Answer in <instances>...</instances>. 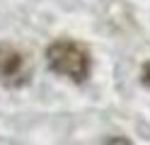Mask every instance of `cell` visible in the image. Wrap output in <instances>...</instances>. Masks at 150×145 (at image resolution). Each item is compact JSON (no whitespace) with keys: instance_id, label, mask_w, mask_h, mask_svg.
I'll list each match as a JSON object with an SVG mask.
<instances>
[{"instance_id":"1","label":"cell","mask_w":150,"mask_h":145,"mask_svg":"<svg viewBox=\"0 0 150 145\" xmlns=\"http://www.w3.org/2000/svg\"><path fill=\"white\" fill-rule=\"evenodd\" d=\"M46 63L56 75L68 77L75 85L87 82V77L92 73L90 51L75 41H68V39H58L46 48Z\"/></svg>"},{"instance_id":"2","label":"cell","mask_w":150,"mask_h":145,"mask_svg":"<svg viewBox=\"0 0 150 145\" xmlns=\"http://www.w3.org/2000/svg\"><path fill=\"white\" fill-rule=\"evenodd\" d=\"M32 77L29 58L12 44H0V85L5 87H22Z\"/></svg>"},{"instance_id":"3","label":"cell","mask_w":150,"mask_h":145,"mask_svg":"<svg viewBox=\"0 0 150 145\" xmlns=\"http://www.w3.org/2000/svg\"><path fill=\"white\" fill-rule=\"evenodd\" d=\"M140 82H143L148 90H150V61L143 65V70H140Z\"/></svg>"},{"instance_id":"4","label":"cell","mask_w":150,"mask_h":145,"mask_svg":"<svg viewBox=\"0 0 150 145\" xmlns=\"http://www.w3.org/2000/svg\"><path fill=\"white\" fill-rule=\"evenodd\" d=\"M104 145H133V143H131L128 138H121V135H119V138H109Z\"/></svg>"}]
</instances>
